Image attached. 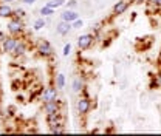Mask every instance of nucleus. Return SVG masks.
I'll list each match as a JSON object with an SVG mask.
<instances>
[{
  "label": "nucleus",
  "mask_w": 161,
  "mask_h": 136,
  "mask_svg": "<svg viewBox=\"0 0 161 136\" xmlns=\"http://www.w3.org/2000/svg\"><path fill=\"white\" fill-rule=\"evenodd\" d=\"M82 90H84V80L80 78H76L73 80V91H75V93H79Z\"/></svg>",
  "instance_id": "obj_14"
},
{
  "label": "nucleus",
  "mask_w": 161,
  "mask_h": 136,
  "mask_svg": "<svg viewBox=\"0 0 161 136\" xmlns=\"http://www.w3.org/2000/svg\"><path fill=\"white\" fill-rule=\"evenodd\" d=\"M25 11L22 9V8H17V9H14V17H19V19H23L25 17Z\"/></svg>",
  "instance_id": "obj_19"
},
{
  "label": "nucleus",
  "mask_w": 161,
  "mask_h": 136,
  "mask_svg": "<svg viewBox=\"0 0 161 136\" xmlns=\"http://www.w3.org/2000/svg\"><path fill=\"white\" fill-rule=\"evenodd\" d=\"M71 30H73V25L70 22H65V20H60L59 23L56 25V31H58V34H60V36H67Z\"/></svg>",
  "instance_id": "obj_10"
},
{
  "label": "nucleus",
  "mask_w": 161,
  "mask_h": 136,
  "mask_svg": "<svg viewBox=\"0 0 161 136\" xmlns=\"http://www.w3.org/2000/svg\"><path fill=\"white\" fill-rule=\"evenodd\" d=\"M155 85L161 88V71L158 73V74H157V79H155Z\"/></svg>",
  "instance_id": "obj_23"
},
{
  "label": "nucleus",
  "mask_w": 161,
  "mask_h": 136,
  "mask_svg": "<svg viewBox=\"0 0 161 136\" xmlns=\"http://www.w3.org/2000/svg\"><path fill=\"white\" fill-rule=\"evenodd\" d=\"M43 110L47 115H51V113H59L60 112V102L58 101H51V102H43Z\"/></svg>",
  "instance_id": "obj_9"
},
{
  "label": "nucleus",
  "mask_w": 161,
  "mask_h": 136,
  "mask_svg": "<svg viewBox=\"0 0 161 136\" xmlns=\"http://www.w3.org/2000/svg\"><path fill=\"white\" fill-rule=\"evenodd\" d=\"M6 28H8V31H9L11 36H20L22 31H23V20L13 16V19L8 22Z\"/></svg>",
  "instance_id": "obj_3"
},
{
  "label": "nucleus",
  "mask_w": 161,
  "mask_h": 136,
  "mask_svg": "<svg viewBox=\"0 0 161 136\" xmlns=\"http://www.w3.org/2000/svg\"><path fill=\"white\" fill-rule=\"evenodd\" d=\"M93 42H95V36L93 34H90V33L82 34V36L78 37V48L82 50V51H85V50H88L93 45Z\"/></svg>",
  "instance_id": "obj_5"
},
{
  "label": "nucleus",
  "mask_w": 161,
  "mask_h": 136,
  "mask_svg": "<svg viewBox=\"0 0 161 136\" xmlns=\"http://www.w3.org/2000/svg\"><path fill=\"white\" fill-rule=\"evenodd\" d=\"M70 53H71V45H70V43H67V45L64 46V51H62V54H64V56L67 57V56H68Z\"/></svg>",
  "instance_id": "obj_22"
},
{
  "label": "nucleus",
  "mask_w": 161,
  "mask_h": 136,
  "mask_svg": "<svg viewBox=\"0 0 161 136\" xmlns=\"http://www.w3.org/2000/svg\"><path fill=\"white\" fill-rule=\"evenodd\" d=\"M25 51H26V43H25L23 40H20L19 43H17V46H16V50L13 51V54H14V56H23Z\"/></svg>",
  "instance_id": "obj_13"
},
{
  "label": "nucleus",
  "mask_w": 161,
  "mask_h": 136,
  "mask_svg": "<svg viewBox=\"0 0 161 136\" xmlns=\"http://www.w3.org/2000/svg\"><path fill=\"white\" fill-rule=\"evenodd\" d=\"M65 2L67 0H50V2H47V6H50V8H60V6H64L65 5Z\"/></svg>",
  "instance_id": "obj_17"
},
{
  "label": "nucleus",
  "mask_w": 161,
  "mask_h": 136,
  "mask_svg": "<svg viewBox=\"0 0 161 136\" xmlns=\"http://www.w3.org/2000/svg\"><path fill=\"white\" fill-rule=\"evenodd\" d=\"M14 9L9 6V3H5L0 0V17H13Z\"/></svg>",
  "instance_id": "obj_11"
},
{
  "label": "nucleus",
  "mask_w": 161,
  "mask_h": 136,
  "mask_svg": "<svg viewBox=\"0 0 161 136\" xmlns=\"http://www.w3.org/2000/svg\"><path fill=\"white\" fill-rule=\"evenodd\" d=\"M5 37H6V36H5L3 33H0V42H3V40H5Z\"/></svg>",
  "instance_id": "obj_27"
},
{
  "label": "nucleus",
  "mask_w": 161,
  "mask_h": 136,
  "mask_svg": "<svg viewBox=\"0 0 161 136\" xmlns=\"http://www.w3.org/2000/svg\"><path fill=\"white\" fill-rule=\"evenodd\" d=\"M19 42H20V39L17 36H8V37H5V40L2 42V51L13 54V51L16 50V46H17Z\"/></svg>",
  "instance_id": "obj_4"
},
{
  "label": "nucleus",
  "mask_w": 161,
  "mask_h": 136,
  "mask_svg": "<svg viewBox=\"0 0 161 136\" xmlns=\"http://www.w3.org/2000/svg\"><path fill=\"white\" fill-rule=\"evenodd\" d=\"M40 14H42V17H50V16H53L54 14V8H50V6H42L39 11Z\"/></svg>",
  "instance_id": "obj_16"
},
{
  "label": "nucleus",
  "mask_w": 161,
  "mask_h": 136,
  "mask_svg": "<svg viewBox=\"0 0 161 136\" xmlns=\"http://www.w3.org/2000/svg\"><path fill=\"white\" fill-rule=\"evenodd\" d=\"M129 6H130V2L119 0L118 3H115V6H113V9H112V14H113V16H121V14H124V13L129 9Z\"/></svg>",
  "instance_id": "obj_8"
},
{
  "label": "nucleus",
  "mask_w": 161,
  "mask_h": 136,
  "mask_svg": "<svg viewBox=\"0 0 161 136\" xmlns=\"http://www.w3.org/2000/svg\"><path fill=\"white\" fill-rule=\"evenodd\" d=\"M67 6H68V9H75L78 6V0H68L67 2Z\"/></svg>",
  "instance_id": "obj_21"
},
{
  "label": "nucleus",
  "mask_w": 161,
  "mask_h": 136,
  "mask_svg": "<svg viewBox=\"0 0 161 136\" xmlns=\"http://www.w3.org/2000/svg\"><path fill=\"white\" fill-rule=\"evenodd\" d=\"M47 124L50 128H58V127H64V116L59 113H51L47 115Z\"/></svg>",
  "instance_id": "obj_6"
},
{
  "label": "nucleus",
  "mask_w": 161,
  "mask_h": 136,
  "mask_svg": "<svg viewBox=\"0 0 161 136\" xmlns=\"http://www.w3.org/2000/svg\"><path fill=\"white\" fill-rule=\"evenodd\" d=\"M71 25H73V28H75V30H79V28L84 26V22H82V19H78V20H75Z\"/></svg>",
  "instance_id": "obj_20"
},
{
  "label": "nucleus",
  "mask_w": 161,
  "mask_h": 136,
  "mask_svg": "<svg viewBox=\"0 0 161 136\" xmlns=\"http://www.w3.org/2000/svg\"><path fill=\"white\" fill-rule=\"evenodd\" d=\"M2 2H5V3H13V2H16V0H2Z\"/></svg>",
  "instance_id": "obj_28"
},
{
  "label": "nucleus",
  "mask_w": 161,
  "mask_h": 136,
  "mask_svg": "<svg viewBox=\"0 0 161 136\" xmlns=\"http://www.w3.org/2000/svg\"><path fill=\"white\" fill-rule=\"evenodd\" d=\"M58 87L56 85H50L43 90L42 93V101L43 102H51V101H58Z\"/></svg>",
  "instance_id": "obj_7"
},
{
  "label": "nucleus",
  "mask_w": 161,
  "mask_h": 136,
  "mask_svg": "<svg viewBox=\"0 0 161 136\" xmlns=\"http://www.w3.org/2000/svg\"><path fill=\"white\" fill-rule=\"evenodd\" d=\"M144 2H147V0H132V3H135V5H141Z\"/></svg>",
  "instance_id": "obj_24"
},
{
  "label": "nucleus",
  "mask_w": 161,
  "mask_h": 136,
  "mask_svg": "<svg viewBox=\"0 0 161 136\" xmlns=\"http://www.w3.org/2000/svg\"><path fill=\"white\" fill-rule=\"evenodd\" d=\"M36 51H37V54H39L40 57H43V59L51 57V56L54 54V50H53L51 43L45 39L37 40V48H36Z\"/></svg>",
  "instance_id": "obj_1"
},
{
  "label": "nucleus",
  "mask_w": 161,
  "mask_h": 136,
  "mask_svg": "<svg viewBox=\"0 0 161 136\" xmlns=\"http://www.w3.org/2000/svg\"><path fill=\"white\" fill-rule=\"evenodd\" d=\"M149 2H152L155 6H157V5H161V0H149Z\"/></svg>",
  "instance_id": "obj_26"
},
{
  "label": "nucleus",
  "mask_w": 161,
  "mask_h": 136,
  "mask_svg": "<svg viewBox=\"0 0 161 136\" xmlns=\"http://www.w3.org/2000/svg\"><path fill=\"white\" fill-rule=\"evenodd\" d=\"M45 25H47V20L43 19V17H40V19H37L34 22V26H33V28H34V31H39V30H42Z\"/></svg>",
  "instance_id": "obj_18"
},
{
  "label": "nucleus",
  "mask_w": 161,
  "mask_h": 136,
  "mask_svg": "<svg viewBox=\"0 0 161 136\" xmlns=\"http://www.w3.org/2000/svg\"><path fill=\"white\" fill-rule=\"evenodd\" d=\"M78 19H79V14L76 11H73V9H67V11H64L60 14V20H65V22H70V23H73Z\"/></svg>",
  "instance_id": "obj_12"
},
{
  "label": "nucleus",
  "mask_w": 161,
  "mask_h": 136,
  "mask_svg": "<svg viewBox=\"0 0 161 136\" xmlns=\"http://www.w3.org/2000/svg\"><path fill=\"white\" fill-rule=\"evenodd\" d=\"M54 84H56V87H58L59 90H62V88L65 87V74H62V73H59V74H56V79H54Z\"/></svg>",
  "instance_id": "obj_15"
},
{
  "label": "nucleus",
  "mask_w": 161,
  "mask_h": 136,
  "mask_svg": "<svg viewBox=\"0 0 161 136\" xmlns=\"http://www.w3.org/2000/svg\"><path fill=\"white\" fill-rule=\"evenodd\" d=\"M23 3H26V5H33V3H36V0H22Z\"/></svg>",
  "instance_id": "obj_25"
},
{
  "label": "nucleus",
  "mask_w": 161,
  "mask_h": 136,
  "mask_svg": "<svg viewBox=\"0 0 161 136\" xmlns=\"http://www.w3.org/2000/svg\"><path fill=\"white\" fill-rule=\"evenodd\" d=\"M76 110H78V113H79L80 116H85L90 110H92V99L88 96H82L76 101Z\"/></svg>",
  "instance_id": "obj_2"
}]
</instances>
